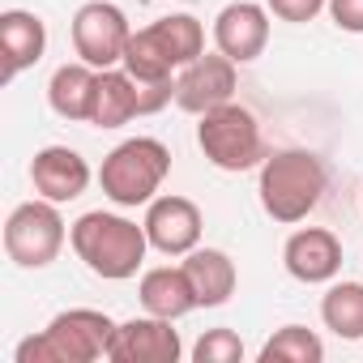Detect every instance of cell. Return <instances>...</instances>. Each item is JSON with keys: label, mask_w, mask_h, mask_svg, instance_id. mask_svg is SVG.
<instances>
[{"label": "cell", "mask_w": 363, "mask_h": 363, "mask_svg": "<svg viewBox=\"0 0 363 363\" xmlns=\"http://www.w3.org/2000/svg\"><path fill=\"white\" fill-rule=\"evenodd\" d=\"M94 94H99V69L77 60V65H60L48 82V103L60 120L69 124H90L94 111Z\"/></svg>", "instance_id": "obj_18"}, {"label": "cell", "mask_w": 363, "mask_h": 363, "mask_svg": "<svg viewBox=\"0 0 363 363\" xmlns=\"http://www.w3.org/2000/svg\"><path fill=\"white\" fill-rule=\"evenodd\" d=\"M320 359H325V342L303 325H282L261 346V363H320Z\"/></svg>", "instance_id": "obj_21"}, {"label": "cell", "mask_w": 363, "mask_h": 363, "mask_svg": "<svg viewBox=\"0 0 363 363\" xmlns=\"http://www.w3.org/2000/svg\"><path fill=\"white\" fill-rule=\"evenodd\" d=\"M240 65L223 52H206L197 56L189 69H179L175 77V103L193 111V116H206L223 103H235V86H240Z\"/></svg>", "instance_id": "obj_9"}, {"label": "cell", "mask_w": 363, "mask_h": 363, "mask_svg": "<svg viewBox=\"0 0 363 363\" xmlns=\"http://www.w3.org/2000/svg\"><path fill=\"white\" fill-rule=\"evenodd\" d=\"M30 184H35L39 197H48L56 206H69L90 189V162L69 145H43L30 162Z\"/></svg>", "instance_id": "obj_14"}, {"label": "cell", "mask_w": 363, "mask_h": 363, "mask_svg": "<svg viewBox=\"0 0 363 363\" xmlns=\"http://www.w3.org/2000/svg\"><path fill=\"white\" fill-rule=\"evenodd\" d=\"M171 325L175 320L150 316V312L116 325V337H111L107 359L111 363H179L184 342H179V329H171Z\"/></svg>", "instance_id": "obj_10"}, {"label": "cell", "mask_w": 363, "mask_h": 363, "mask_svg": "<svg viewBox=\"0 0 363 363\" xmlns=\"http://www.w3.org/2000/svg\"><path fill=\"white\" fill-rule=\"evenodd\" d=\"M282 265L295 282H308V286L333 282L342 269V240L325 227H299L282 244Z\"/></svg>", "instance_id": "obj_13"}, {"label": "cell", "mask_w": 363, "mask_h": 363, "mask_svg": "<svg viewBox=\"0 0 363 363\" xmlns=\"http://www.w3.org/2000/svg\"><path fill=\"white\" fill-rule=\"evenodd\" d=\"M133 116H145V99H141V82L116 65V69H99V94H94V111L90 124L94 128H120Z\"/></svg>", "instance_id": "obj_17"}, {"label": "cell", "mask_w": 363, "mask_h": 363, "mask_svg": "<svg viewBox=\"0 0 363 363\" xmlns=\"http://www.w3.org/2000/svg\"><path fill=\"white\" fill-rule=\"evenodd\" d=\"M116 337V320L99 308H69L48 320L43 333L18 346V363H94L107 359Z\"/></svg>", "instance_id": "obj_4"}, {"label": "cell", "mask_w": 363, "mask_h": 363, "mask_svg": "<svg viewBox=\"0 0 363 363\" xmlns=\"http://www.w3.org/2000/svg\"><path fill=\"white\" fill-rule=\"evenodd\" d=\"M128 39H133V26H128L124 9L111 5V0H86L73 13V52L94 69L124 65Z\"/></svg>", "instance_id": "obj_8"}, {"label": "cell", "mask_w": 363, "mask_h": 363, "mask_svg": "<svg viewBox=\"0 0 363 363\" xmlns=\"http://www.w3.org/2000/svg\"><path fill=\"white\" fill-rule=\"evenodd\" d=\"M184 274L193 282V295H197V308H223L231 295H235V261L223 252V248H193L184 257Z\"/></svg>", "instance_id": "obj_19"}, {"label": "cell", "mask_w": 363, "mask_h": 363, "mask_svg": "<svg viewBox=\"0 0 363 363\" xmlns=\"http://www.w3.org/2000/svg\"><path fill=\"white\" fill-rule=\"evenodd\" d=\"M320 320L342 342H363V282H333L320 299Z\"/></svg>", "instance_id": "obj_20"}, {"label": "cell", "mask_w": 363, "mask_h": 363, "mask_svg": "<svg viewBox=\"0 0 363 363\" xmlns=\"http://www.w3.org/2000/svg\"><path fill=\"white\" fill-rule=\"evenodd\" d=\"M69 244L77 252V261L107 282H124L141 269L145 252H150V235L145 227H137L124 214H107V210H90L69 227Z\"/></svg>", "instance_id": "obj_1"}, {"label": "cell", "mask_w": 363, "mask_h": 363, "mask_svg": "<svg viewBox=\"0 0 363 363\" xmlns=\"http://www.w3.org/2000/svg\"><path fill=\"white\" fill-rule=\"evenodd\" d=\"M0 48H5V82L26 73L48 52V26L30 9H5L0 13Z\"/></svg>", "instance_id": "obj_15"}, {"label": "cell", "mask_w": 363, "mask_h": 363, "mask_svg": "<svg viewBox=\"0 0 363 363\" xmlns=\"http://www.w3.org/2000/svg\"><path fill=\"white\" fill-rule=\"evenodd\" d=\"M145 235H150V248L162 252V257H189L197 244H201V210L189 201V197H154L145 206Z\"/></svg>", "instance_id": "obj_11"}, {"label": "cell", "mask_w": 363, "mask_h": 363, "mask_svg": "<svg viewBox=\"0 0 363 363\" xmlns=\"http://www.w3.org/2000/svg\"><path fill=\"white\" fill-rule=\"evenodd\" d=\"M329 18L346 35H363V0H329Z\"/></svg>", "instance_id": "obj_24"}, {"label": "cell", "mask_w": 363, "mask_h": 363, "mask_svg": "<svg viewBox=\"0 0 363 363\" xmlns=\"http://www.w3.org/2000/svg\"><path fill=\"white\" fill-rule=\"evenodd\" d=\"M65 240H69V227H65L56 201H48V197L22 201L5 223V252L22 269H48L60 257Z\"/></svg>", "instance_id": "obj_7"}, {"label": "cell", "mask_w": 363, "mask_h": 363, "mask_svg": "<svg viewBox=\"0 0 363 363\" xmlns=\"http://www.w3.org/2000/svg\"><path fill=\"white\" fill-rule=\"evenodd\" d=\"M325 162L312 150H278L265 154L261 162V179H257V193H261V210L274 223H303L320 197H325Z\"/></svg>", "instance_id": "obj_3"}, {"label": "cell", "mask_w": 363, "mask_h": 363, "mask_svg": "<svg viewBox=\"0 0 363 363\" xmlns=\"http://www.w3.org/2000/svg\"><path fill=\"white\" fill-rule=\"evenodd\" d=\"M269 43V9L257 0H235L214 18V48L235 65H252Z\"/></svg>", "instance_id": "obj_12"}, {"label": "cell", "mask_w": 363, "mask_h": 363, "mask_svg": "<svg viewBox=\"0 0 363 363\" xmlns=\"http://www.w3.org/2000/svg\"><path fill=\"white\" fill-rule=\"evenodd\" d=\"M167 171H171V150L158 137H128L103 158L99 184H103V197L111 206L137 210V206L154 201V193L162 189Z\"/></svg>", "instance_id": "obj_5"}, {"label": "cell", "mask_w": 363, "mask_h": 363, "mask_svg": "<svg viewBox=\"0 0 363 363\" xmlns=\"http://www.w3.org/2000/svg\"><path fill=\"white\" fill-rule=\"evenodd\" d=\"M137 295H141V308L150 316H167V320H179L197 312V295H193V282L184 274V265H158V269H145L141 282H137Z\"/></svg>", "instance_id": "obj_16"}, {"label": "cell", "mask_w": 363, "mask_h": 363, "mask_svg": "<svg viewBox=\"0 0 363 363\" xmlns=\"http://www.w3.org/2000/svg\"><path fill=\"white\" fill-rule=\"evenodd\" d=\"M197 56H206V26L193 13H171L141 30H133L124 48V69L137 82H175L179 69H189Z\"/></svg>", "instance_id": "obj_2"}, {"label": "cell", "mask_w": 363, "mask_h": 363, "mask_svg": "<svg viewBox=\"0 0 363 363\" xmlns=\"http://www.w3.org/2000/svg\"><path fill=\"white\" fill-rule=\"evenodd\" d=\"M197 145L218 171H252L265 162L261 124L240 103H223V107L206 111L197 124Z\"/></svg>", "instance_id": "obj_6"}, {"label": "cell", "mask_w": 363, "mask_h": 363, "mask_svg": "<svg viewBox=\"0 0 363 363\" xmlns=\"http://www.w3.org/2000/svg\"><path fill=\"white\" fill-rule=\"evenodd\" d=\"M265 9H269L274 18H282V22L303 26V22H312L320 9H329V0H265Z\"/></svg>", "instance_id": "obj_23"}, {"label": "cell", "mask_w": 363, "mask_h": 363, "mask_svg": "<svg viewBox=\"0 0 363 363\" xmlns=\"http://www.w3.org/2000/svg\"><path fill=\"white\" fill-rule=\"evenodd\" d=\"M197 363H240L244 359V342L235 329H206L201 342L193 346Z\"/></svg>", "instance_id": "obj_22"}]
</instances>
